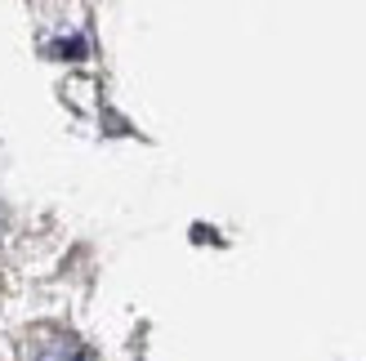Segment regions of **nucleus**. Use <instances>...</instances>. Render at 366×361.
<instances>
[{
  "instance_id": "1",
  "label": "nucleus",
  "mask_w": 366,
  "mask_h": 361,
  "mask_svg": "<svg viewBox=\"0 0 366 361\" xmlns=\"http://www.w3.org/2000/svg\"><path fill=\"white\" fill-rule=\"evenodd\" d=\"M36 361H89L76 344H67V339H54V344H45L41 352H36Z\"/></svg>"
}]
</instances>
